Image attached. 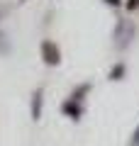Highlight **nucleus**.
<instances>
[{"mask_svg":"<svg viewBox=\"0 0 139 146\" xmlns=\"http://www.w3.org/2000/svg\"><path fill=\"white\" fill-rule=\"evenodd\" d=\"M41 56H44V61L49 63V66H56V63L61 61L59 46H56L54 42H44V44H41Z\"/></svg>","mask_w":139,"mask_h":146,"instance_id":"nucleus-1","label":"nucleus"},{"mask_svg":"<svg viewBox=\"0 0 139 146\" xmlns=\"http://www.w3.org/2000/svg\"><path fill=\"white\" fill-rule=\"evenodd\" d=\"M32 117H34V119L41 117V90H37L34 98H32Z\"/></svg>","mask_w":139,"mask_h":146,"instance_id":"nucleus-2","label":"nucleus"},{"mask_svg":"<svg viewBox=\"0 0 139 146\" xmlns=\"http://www.w3.org/2000/svg\"><path fill=\"white\" fill-rule=\"evenodd\" d=\"M63 112H68L73 119H78V117H81V105H78L76 100H68V102H63Z\"/></svg>","mask_w":139,"mask_h":146,"instance_id":"nucleus-3","label":"nucleus"},{"mask_svg":"<svg viewBox=\"0 0 139 146\" xmlns=\"http://www.w3.org/2000/svg\"><path fill=\"white\" fill-rule=\"evenodd\" d=\"M7 51H10V42H7L5 34L0 32V54H7Z\"/></svg>","mask_w":139,"mask_h":146,"instance_id":"nucleus-4","label":"nucleus"},{"mask_svg":"<svg viewBox=\"0 0 139 146\" xmlns=\"http://www.w3.org/2000/svg\"><path fill=\"white\" fill-rule=\"evenodd\" d=\"M122 73H124V66L120 63V66H115V71H112V78H115V80H120V76H122Z\"/></svg>","mask_w":139,"mask_h":146,"instance_id":"nucleus-5","label":"nucleus"},{"mask_svg":"<svg viewBox=\"0 0 139 146\" xmlns=\"http://www.w3.org/2000/svg\"><path fill=\"white\" fill-rule=\"evenodd\" d=\"M139 7V0H127V10H137Z\"/></svg>","mask_w":139,"mask_h":146,"instance_id":"nucleus-6","label":"nucleus"},{"mask_svg":"<svg viewBox=\"0 0 139 146\" xmlns=\"http://www.w3.org/2000/svg\"><path fill=\"white\" fill-rule=\"evenodd\" d=\"M105 3H108V5H112V7H117V5H120V0H105Z\"/></svg>","mask_w":139,"mask_h":146,"instance_id":"nucleus-7","label":"nucleus"},{"mask_svg":"<svg viewBox=\"0 0 139 146\" xmlns=\"http://www.w3.org/2000/svg\"><path fill=\"white\" fill-rule=\"evenodd\" d=\"M3 15H5V7H3V5H0V20H3Z\"/></svg>","mask_w":139,"mask_h":146,"instance_id":"nucleus-8","label":"nucleus"}]
</instances>
